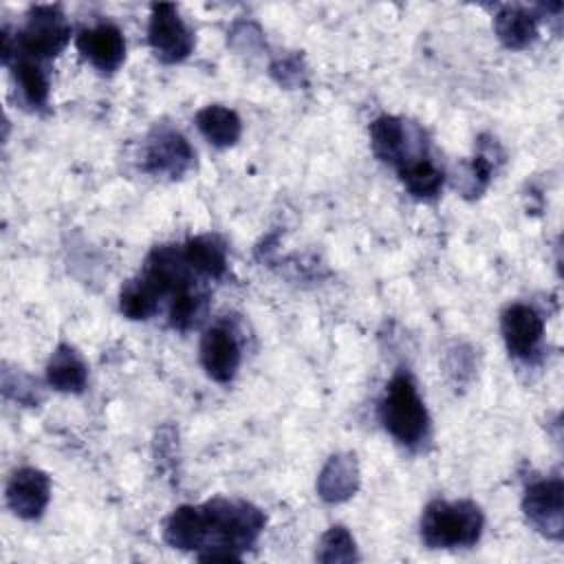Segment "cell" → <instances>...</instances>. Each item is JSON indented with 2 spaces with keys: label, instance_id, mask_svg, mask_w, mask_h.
Listing matches in <instances>:
<instances>
[{
  "label": "cell",
  "instance_id": "cell-1",
  "mask_svg": "<svg viewBox=\"0 0 564 564\" xmlns=\"http://www.w3.org/2000/svg\"><path fill=\"white\" fill-rule=\"evenodd\" d=\"M264 529V513L245 500L216 498L198 507H178L165 522V542L174 549H205L200 562H238Z\"/></svg>",
  "mask_w": 564,
  "mask_h": 564
},
{
  "label": "cell",
  "instance_id": "cell-2",
  "mask_svg": "<svg viewBox=\"0 0 564 564\" xmlns=\"http://www.w3.org/2000/svg\"><path fill=\"white\" fill-rule=\"evenodd\" d=\"M70 40V24L59 7L53 4H37L31 7L26 13L24 26L15 35V44H11L9 33H2V57L4 62L15 57H31V59H46L57 55Z\"/></svg>",
  "mask_w": 564,
  "mask_h": 564
},
{
  "label": "cell",
  "instance_id": "cell-3",
  "mask_svg": "<svg viewBox=\"0 0 564 564\" xmlns=\"http://www.w3.org/2000/svg\"><path fill=\"white\" fill-rule=\"evenodd\" d=\"M482 513L469 500H432L421 518V540L430 549L471 546L482 533Z\"/></svg>",
  "mask_w": 564,
  "mask_h": 564
},
{
  "label": "cell",
  "instance_id": "cell-4",
  "mask_svg": "<svg viewBox=\"0 0 564 564\" xmlns=\"http://www.w3.org/2000/svg\"><path fill=\"white\" fill-rule=\"evenodd\" d=\"M381 423L390 436H394L401 445H416L427 434V410L416 392L414 381L399 372L390 379L388 390L381 399Z\"/></svg>",
  "mask_w": 564,
  "mask_h": 564
},
{
  "label": "cell",
  "instance_id": "cell-5",
  "mask_svg": "<svg viewBox=\"0 0 564 564\" xmlns=\"http://www.w3.org/2000/svg\"><path fill=\"white\" fill-rule=\"evenodd\" d=\"M370 143L372 152L397 170L421 156H427L423 132L419 130V126L401 117L383 115L375 119L370 126Z\"/></svg>",
  "mask_w": 564,
  "mask_h": 564
},
{
  "label": "cell",
  "instance_id": "cell-6",
  "mask_svg": "<svg viewBox=\"0 0 564 564\" xmlns=\"http://www.w3.org/2000/svg\"><path fill=\"white\" fill-rule=\"evenodd\" d=\"M148 42L154 55L165 64L183 62L194 48V35L181 20L174 4H152L150 24H148Z\"/></svg>",
  "mask_w": 564,
  "mask_h": 564
},
{
  "label": "cell",
  "instance_id": "cell-7",
  "mask_svg": "<svg viewBox=\"0 0 564 564\" xmlns=\"http://www.w3.org/2000/svg\"><path fill=\"white\" fill-rule=\"evenodd\" d=\"M527 520L546 538L560 540L564 531V485L562 478L533 482L522 500Z\"/></svg>",
  "mask_w": 564,
  "mask_h": 564
},
{
  "label": "cell",
  "instance_id": "cell-8",
  "mask_svg": "<svg viewBox=\"0 0 564 564\" xmlns=\"http://www.w3.org/2000/svg\"><path fill=\"white\" fill-rule=\"evenodd\" d=\"M48 496H51V480L44 471L35 467H22L13 471V476L9 478L7 505L15 516L24 520L40 518L48 505Z\"/></svg>",
  "mask_w": 564,
  "mask_h": 564
},
{
  "label": "cell",
  "instance_id": "cell-9",
  "mask_svg": "<svg viewBox=\"0 0 564 564\" xmlns=\"http://www.w3.org/2000/svg\"><path fill=\"white\" fill-rule=\"evenodd\" d=\"M502 337L507 344V350L518 359H529L538 352L542 335H544V322L542 317L527 304H511L502 313Z\"/></svg>",
  "mask_w": 564,
  "mask_h": 564
},
{
  "label": "cell",
  "instance_id": "cell-10",
  "mask_svg": "<svg viewBox=\"0 0 564 564\" xmlns=\"http://www.w3.org/2000/svg\"><path fill=\"white\" fill-rule=\"evenodd\" d=\"M200 364L205 372L218 383L234 379L240 366V346L227 326L218 324L205 330L200 339Z\"/></svg>",
  "mask_w": 564,
  "mask_h": 564
},
{
  "label": "cell",
  "instance_id": "cell-11",
  "mask_svg": "<svg viewBox=\"0 0 564 564\" xmlns=\"http://www.w3.org/2000/svg\"><path fill=\"white\" fill-rule=\"evenodd\" d=\"M77 48L95 68L104 73H112L115 68H119L126 55L123 35L110 22H101L90 29H84L77 35Z\"/></svg>",
  "mask_w": 564,
  "mask_h": 564
},
{
  "label": "cell",
  "instance_id": "cell-12",
  "mask_svg": "<svg viewBox=\"0 0 564 564\" xmlns=\"http://www.w3.org/2000/svg\"><path fill=\"white\" fill-rule=\"evenodd\" d=\"M194 152L189 143L174 130H159L145 150V170L178 178L192 163Z\"/></svg>",
  "mask_w": 564,
  "mask_h": 564
},
{
  "label": "cell",
  "instance_id": "cell-13",
  "mask_svg": "<svg viewBox=\"0 0 564 564\" xmlns=\"http://www.w3.org/2000/svg\"><path fill=\"white\" fill-rule=\"evenodd\" d=\"M359 469L355 456L337 454L333 456L317 478V491L326 502H341L357 491Z\"/></svg>",
  "mask_w": 564,
  "mask_h": 564
},
{
  "label": "cell",
  "instance_id": "cell-14",
  "mask_svg": "<svg viewBox=\"0 0 564 564\" xmlns=\"http://www.w3.org/2000/svg\"><path fill=\"white\" fill-rule=\"evenodd\" d=\"M500 42L509 48H524L538 35V18L520 7H502L494 18Z\"/></svg>",
  "mask_w": 564,
  "mask_h": 564
},
{
  "label": "cell",
  "instance_id": "cell-15",
  "mask_svg": "<svg viewBox=\"0 0 564 564\" xmlns=\"http://www.w3.org/2000/svg\"><path fill=\"white\" fill-rule=\"evenodd\" d=\"M196 126L203 137L216 148L234 145L242 132L238 115L225 106H205L203 110H198Z\"/></svg>",
  "mask_w": 564,
  "mask_h": 564
},
{
  "label": "cell",
  "instance_id": "cell-16",
  "mask_svg": "<svg viewBox=\"0 0 564 564\" xmlns=\"http://www.w3.org/2000/svg\"><path fill=\"white\" fill-rule=\"evenodd\" d=\"M48 383L62 392H82L88 379L86 364L70 346H57L46 368Z\"/></svg>",
  "mask_w": 564,
  "mask_h": 564
},
{
  "label": "cell",
  "instance_id": "cell-17",
  "mask_svg": "<svg viewBox=\"0 0 564 564\" xmlns=\"http://www.w3.org/2000/svg\"><path fill=\"white\" fill-rule=\"evenodd\" d=\"M183 256L194 271L209 278H220L227 269L225 242L212 234L187 240L183 247Z\"/></svg>",
  "mask_w": 564,
  "mask_h": 564
},
{
  "label": "cell",
  "instance_id": "cell-18",
  "mask_svg": "<svg viewBox=\"0 0 564 564\" xmlns=\"http://www.w3.org/2000/svg\"><path fill=\"white\" fill-rule=\"evenodd\" d=\"M403 185L408 187V192L416 198H432L438 194V189L443 187V170H438L432 159L421 156L408 165H403L401 170H397Z\"/></svg>",
  "mask_w": 564,
  "mask_h": 564
},
{
  "label": "cell",
  "instance_id": "cell-19",
  "mask_svg": "<svg viewBox=\"0 0 564 564\" xmlns=\"http://www.w3.org/2000/svg\"><path fill=\"white\" fill-rule=\"evenodd\" d=\"M13 77L15 84L24 97V101L33 108H42L46 106L48 99V77L46 70L42 68V64L37 59L31 57H18L15 66H13Z\"/></svg>",
  "mask_w": 564,
  "mask_h": 564
},
{
  "label": "cell",
  "instance_id": "cell-20",
  "mask_svg": "<svg viewBox=\"0 0 564 564\" xmlns=\"http://www.w3.org/2000/svg\"><path fill=\"white\" fill-rule=\"evenodd\" d=\"M161 302V295L154 291V286L141 275L134 280H128L119 295L121 313L130 319H148L156 313Z\"/></svg>",
  "mask_w": 564,
  "mask_h": 564
},
{
  "label": "cell",
  "instance_id": "cell-21",
  "mask_svg": "<svg viewBox=\"0 0 564 564\" xmlns=\"http://www.w3.org/2000/svg\"><path fill=\"white\" fill-rule=\"evenodd\" d=\"M207 308V295L203 291H196L194 286L174 295L170 306V324L178 330H187L196 326Z\"/></svg>",
  "mask_w": 564,
  "mask_h": 564
},
{
  "label": "cell",
  "instance_id": "cell-22",
  "mask_svg": "<svg viewBox=\"0 0 564 564\" xmlns=\"http://www.w3.org/2000/svg\"><path fill=\"white\" fill-rule=\"evenodd\" d=\"M317 560L328 562V564L330 562H352V560H357L352 535L344 527H330L319 540Z\"/></svg>",
  "mask_w": 564,
  "mask_h": 564
},
{
  "label": "cell",
  "instance_id": "cell-23",
  "mask_svg": "<svg viewBox=\"0 0 564 564\" xmlns=\"http://www.w3.org/2000/svg\"><path fill=\"white\" fill-rule=\"evenodd\" d=\"M489 178H491V161H489V156L480 150V152L471 159V163L463 165V172H458V176H456L454 183H456V187H458L460 192H465V196H478V194L487 187Z\"/></svg>",
  "mask_w": 564,
  "mask_h": 564
}]
</instances>
